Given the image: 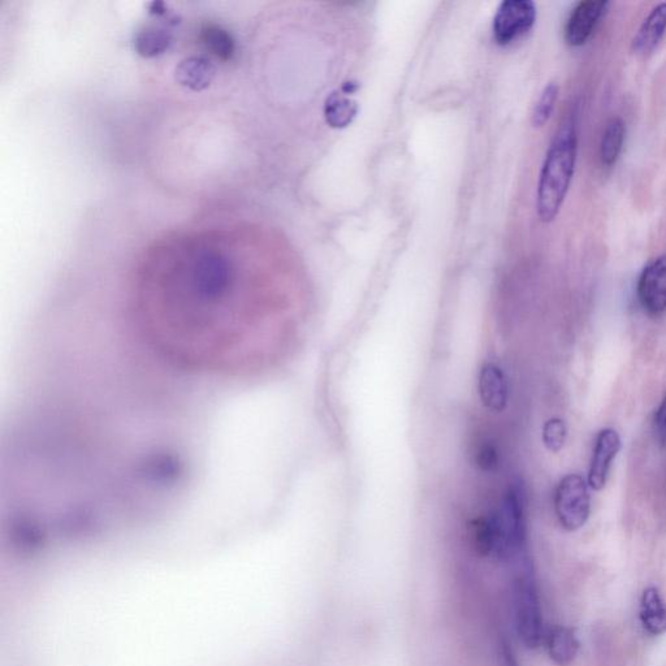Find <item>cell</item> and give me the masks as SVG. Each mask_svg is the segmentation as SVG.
<instances>
[{"mask_svg":"<svg viewBox=\"0 0 666 666\" xmlns=\"http://www.w3.org/2000/svg\"><path fill=\"white\" fill-rule=\"evenodd\" d=\"M228 229L166 237L133 268L131 327L177 373L254 378L276 361L291 328L283 298L240 245V227Z\"/></svg>","mask_w":666,"mask_h":666,"instance_id":"obj_1","label":"cell"},{"mask_svg":"<svg viewBox=\"0 0 666 666\" xmlns=\"http://www.w3.org/2000/svg\"><path fill=\"white\" fill-rule=\"evenodd\" d=\"M578 158V133L573 121L561 124L540 171L536 213L540 222L552 223L560 214L572 184Z\"/></svg>","mask_w":666,"mask_h":666,"instance_id":"obj_2","label":"cell"},{"mask_svg":"<svg viewBox=\"0 0 666 666\" xmlns=\"http://www.w3.org/2000/svg\"><path fill=\"white\" fill-rule=\"evenodd\" d=\"M513 568L510 581V607L518 637L527 648H538L544 642L542 607L533 562L522 555L509 562Z\"/></svg>","mask_w":666,"mask_h":666,"instance_id":"obj_3","label":"cell"},{"mask_svg":"<svg viewBox=\"0 0 666 666\" xmlns=\"http://www.w3.org/2000/svg\"><path fill=\"white\" fill-rule=\"evenodd\" d=\"M492 520L496 535V549L493 556L505 562H512L525 555V493L520 484L513 483L504 492L500 507L495 516H492Z\"/></svg>","mask_w":666,"mask_h":666,"instance_id":"obj_4","label":"cell"},{"mask_svg":"<svg viewBox=\"0 0 666 666\" xmlns=\"http://www.w3.org/2000/svg\"><path fill=\"white\" fill-rule=\"evenodd\" d=\"M590 486L579 474H569L560 480L555 492V512L560 525L577 531L586 525L591 513Z\"/></svg>","mask_w":666,"mask_h":666,"instance_id":"obj_5","label":"cell"},{"mask_svg":"<svg viewBox=\"0 0 666 666\" xmlns=\"http://www.w3.org/2000/svg\"><path fill=\"white\" fill-rule=\"evenodd\" d=\"M536 6L531 0H507L497 8L493 19V40L497 45L509 46L533 29Z\"/></svg>","mask_w":666,"mask_h":666,"instance_id":"obj_6","label":"cell"},{"mask_svg":"<svg viewBox=\"0 0 666 666\" xmlns=\"http://www.w3.org/2000/svg\"><path fill=\"white\" fill-rule=\"evenodd\" d=\"M638 300L647 314L657 317L666 311V254L652 259L638 280Z\"/></svg>","mask_w":666,"mask_h":666,"instance_id":"obj_7","label":"cell"},{"mask_svg":"<svg viewBox=\"0 0 666 666\" xmlns=\"http://www.w3.org/2000/svg\"><path fill=\"white\" fill-rule=\"evenodd\" d=\"M621 449V438L613 428H605L599 432L592 452L587 483L594 491L603 490L614 458Z\"/></svg>","mask_w":666,"mask_h":666,"instance_id":"obj_8","label":"cell"},{"mask_svg":"<svg viewBox=\"0 0 666 666\" xmlns=\"http://www.w3.org/2000/svg\"><path fill=\"white\" fill-rule=\"evenodd\" d=\"M609 6L608 2L587 0L574 8L565 27V40L573 47H581L590 40L601 17Z\"/></svg>","mask_w":666,"mask_h":666,"instance_id":"obj_9","label":"cell"},{"mask_svg":"<svg viewBox=\"0 0 666 666\" xmlns=\"http://www.w3.org/2000/svg\"><path fill=\"white\" fill-rule=\"evenodd\" d=\"M479 396L490 412L501 413L508 404L507 380L495 363H486L479 374Z\"/></svg>","mask_w":666,"mask_h":666,"instance_id":"obj_10","label":"cell"},{"mask_svg":"<svg viewBox=\"0 0 666 666\" xmlns=\"http://www.w3.org/2000/svg\"><path fill=\"white\" fill-rule=\"evenodd\" d=\"M216 66L213 60L205 55H192L184 59L176 67V80L193 92H201L213 82Z\"/></svg>","mask_w":666,"mask_h":666,"instance_id":"obj_11","label":"cell"},{"mask_svg":"<svg viewBox=\"0 0 666 666\" xmlns=\"http://www.w3.org/2000/svg\"><path fill=\"white\" fill-rule=\"evenodd\" d=\"M666 33V3L657 4L643 21L633 41V49L638 54L652 53L659 46Z\"/></svg>","mask_w":666,"mask_h":666,"instance_id":"obj_12","label":"cell"},{"mask_svg":"<svg viewBox=\"0 0 666 666\" xmlns=\"http://www.w3.org/2000/svg\"><path fill=\"white\" fill-rule=\"evenodd\" d=\"M549 657L556 665L572 664L578 655L579 642L575 631L566 626L553 627L544 637Z\"/></svg>","mask_w":666,"mask_h":666,"instance_id":"obj_13","label":"cell"},{"mask_svg":"<svg viewBox=\"0 0 666 666\" xmlns=\"http://www.w3.org/2000/svg\"><path fill=\"white\" fill-rule=\"evenodd\" d=\"M640 621L647 633L663 635L666 633V604L655 587L647 588L640 600Z\"/></svg>","mask_w":666,"mask_h":666,"instance_id":"obj_14","label":"cell"},{"mask_svg":"<svg viewBox=\"0 0 666 666\" xmlns=\"http://www.w3.org/2000/svg\"><path fill=\"white\" fill-rule=\"evenodd\" d=\"M626 125L621 118H612L605 125L600 142V159L605 167H613L624 150Z\"/></svg>","mask_w":666,"mask_h":666,"instance_id":"obj_15","label":"cell"},{"mask_svg":"<svg viewBox=\"0 0 666 666\" xmlns=\"http://www.w3.org/2000/svg\"><path fill=\"white\" fill-rule=\"evenodd\" d=\"M174 41V34L166 25H157L150 27L138 33L136 38V50L138 54L145 58H154V56L166 53Z\"/></svg>","mask_w":666,"mask_h":666,"instance_id":"obj_16","label":"cell"},{"mask_svg":"<svg viewBox=\"0 0 666 666\" xmlns=\"http://www.w3.org/2000/svg\"><path fill=\"white\" fill-rule=\"evenodd\" d=\"M200 40L207 53L214 55L216 59L228 62L235 55L236 43L232 34L218 25H206L201 30Z\"/></svg>","mask_w":666,"mask_h":666,"instance_id":"obj_17","label":"cell"},{"mask_svg":"<svg viewBox=\"0 0 666 666\" xmlns=\"http://www.w3.org/2000/svg\"><path fill=\"white\" fill-rule=\"evenodd\" d=\"M357 110L356 103L345 98L344 95L332 94L326 103L327 123L333 128L347 127L356 118Z\"/></svg>","mask_w":666,"mask_h":666,"instance_id":"obj_18","label":"cell"},{"mask_svg":"<svg viewBox=\"0 0 666 666\" xmlns=\"http://www.w3.org/2000/svg\"><path fill=\"white\" fill-rule=\"evenodd\" d=\"M557 98H559V86L555 82H551L544 88L534 107L533 115H531V123L534 127H544L548 123L555 110Z\"/></svg>","mask_w":666,"mask_h":666,"instance_id":"obj_19","label":"cell"},{"mask_svg":"<svg viewBox=\"0 0 666 666\" xmlns=\"http://www.w3.org/2000/svg\"><path fill=\"white\" fill-rule=\"evenodd\" d=\"M543 443L549 452H560L568 439V427L560 418H552L543 427Z\"/></svg>","mask_w":666,"mask_h":666,"instance_id":"obj_20","label":"cell"},{"mask_svg":"<svg viewBox=\"0 0 666 666\" xmlns=\"http://www.w3.org/2000/svg\"><path fill=\"white\" fill-rule=\"evenodd\" d=\"M475 462L484 471H492L496 469L499 464V453H497L495 445L491 443H482L475 454Z\"/></svg>","mask_w":666,"mask_h":666,"instance_id":"obj_21","label":"cell"},{"mask_svg":"<svg viewBox=\"0 0 666 666\" xmlns=\"http://www.w3.org/2000/svg\"><path fill=\"white\" fill-rule=\"evenodd\" d=\"M497 666H520L518 665L516 653L513 651L512 643L504 634H499L496 640Z\"/></svg>","mask_w":666,"mask_h":666,"instance_id":"obj_22","label":"cell"},{"mask_svg":"<svg viewBox=\"0 0 666 666\" xmlns=\"http://www.w3.org/2000/svg\"><path fill=\"white\" fill-rule=\"evenodd\" d=\"M653 432H655V438L661 445H666V396L664 397L663 402L657 409L655 414V421H653Z\"/></svg>","mask_w":666,"mask_h":666,"instance_id":"obj_23","label":"cell"}]
</instances>
